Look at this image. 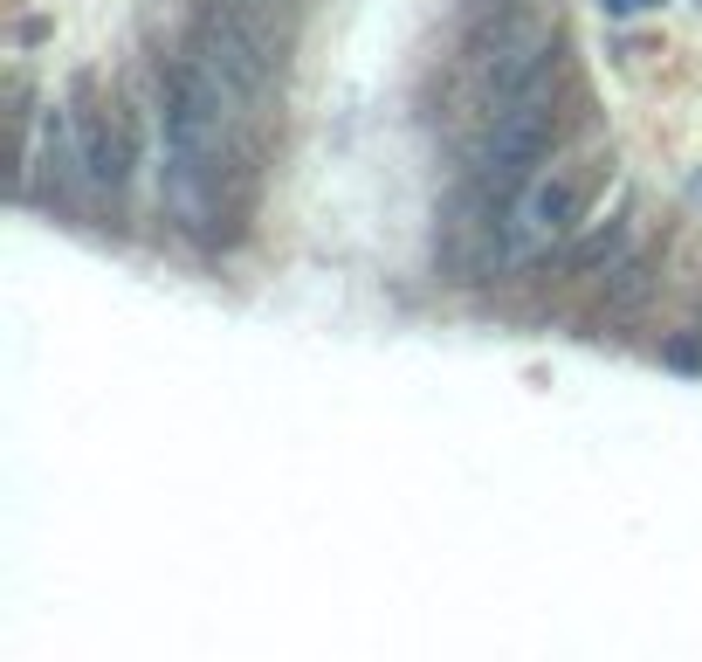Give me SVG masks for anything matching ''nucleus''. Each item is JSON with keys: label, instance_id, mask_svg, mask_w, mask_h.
Instances as JSON below:
<instances>
[{"label": "nucleus", "instance_id": "nucleus-8", "mask_svg": "<svg viewBox=\"0 0 702 662\" xmlns=\"http://www.w3.org/2000/svg\"><path fill=\"white\" fill-rule=\"evenodd\" d=\"M689 200H695V208H702V166L689 173Z\"/></svg>", "mask_w": 702, "mask_h": 662}, {"label": "nucleus", "instance_id": "nucleus-6", "mask_svg": "<svg viewBox=\"0 0 702 662\" xmlns=\"http://www.w3.org/2000/svg\"><path fill=\"white\" fill-rule=\"evenodd\" d=\"M668 366L675 373H702V331H682V339L668 345Z\"/></svg>", "mask_w": 702, "mask_h": 662}, {"label": "nucleus", "instance_id": "nucleus-9", "mask_svg": "<svg viewBox=\"0 0 702 662\" xmlns=\"http://www.w3.org/2000/svg\"><path fill=\"white\" fill-rule=\"evenodd\" d=\"M695 8H702V0H695Z\"/></svg>", "mask_w": 702, "mask_h": 662}, {"label": "nucleus", "instance_id": "nucleus-7", "mask_svg": "<svg viewBox=\"0 0 702 662\" xmlns=\"http://www.w3.org/2000/svg\"><path fill=\"white\" fill-rule=\"evenodd\" d=\"M640 8H661V0H600V14H613V21H627V14H640Z\"/></svg>", "mask_w": 702, "mask_h": 662}, {"label": "nucleus", "instance_id": "nucleus-4", "mask_svg": "<svg viewBox=\"0 0 702 662\" xmlns=\"http://www.w3.org/2000/svg\"><path fill=\"white\" fill-rule=\"evenodd\" d=\"M613 263H627V221L592 228V235H586V242H571V256H565L571 276H600V269H613Z\"/></svg>", "mask_w": 702, "mask_h": 662}, {"label": "nucleus", "instance_id": "nucleus-2", "mask_svg": "<svg viewBox=\"0 0 702 662\" xmlns=\"http://www.w3.org/2000/svg\"><path fill=\"white\" fill-rule=\"evenodd\" d=\"M579 208H586V194H579V180H571V173H551V180H537V187L524 194V208H516V242H510V256H531V249L571 235Z\"/></svg>", "mask_w": 702, "mask_h": 662}, {"label": "nucleus", "instance_id": "nucleus-1", "mask_svg": "<svg viewBox=\"0 0 702 662\" xmlns=\"http://www.w3.org/2000/svg\"><path fill=\"white\" fill-rule=\"evenodd\" d=\"M187 56L200 63L207 84H214V97L227 104V118H255V111L269 104V90H276V48H269V35L255 29L248 14H234V8H221V0H214Z\"/></svg>", "mask_w": 702, "mask_h": 662}, {"label": "nucleus", "instance_id": "nucleus-5", "mask_svg": "<svg viewBox=\"0 0 702 662\" xmlns=\"http://www.w3.org/2000/svg\"><path fill=\"white\" fill-rule=\"evenodd\" d=\"M606 276H613V290H606V318L640 311V297H647V269H640V263H613Z\"/></svg>", "mask_w": 702, "mask_h": 662}, {"label": "nucleus", "instance_id": "nucleus-3", "mask_svg": "<svg viewBox=\"0 0 702 662\" xmlns=\"http://www.w3.org/2000/svg\"><path fill=\"white\" fill-rule=\"evenodd\" d=\"M132 166H138V132H132V118L124 111H97L90 124H83V173L97 187H124L132 180Z\"/></svg>", "mask_w": 702, "mask_h": 662}]
</instances>
